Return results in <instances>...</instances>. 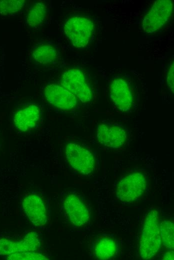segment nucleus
I'll list each match as a JSON object with an SVG mask.
<instances>
[{"label":"nucleus","mask_w":174,"mask_h":260,"mask_svg":"<svg viewBox=\"0 0 174 260\" xmlns=\"http://www.w3.org/2000/svg\"><path fill=\"white\" fill-rule=\"evenodd\" d=\"M66 158L72 167L84 174H91L95 169L96 161L92 153L82 146L68 142L66 146Z\"/></svg>","instance_id":"obj_4"},{"label":"nucleus","mask_w":174,"mask_h":260,"mask_svg":"<svg viewBox=\"0 0 174 260\" xmlns=\"http://www.w3.org/2000/svg\"><path fill=\"white\" fill-rule=\"evenodd\" d=\"M173 8L174 2L172 0L155 1L143 18L144 31L152 34L162 28L171 18Z\"/></svg>","instance_id":"obj_3"},{"label":"nucleus","mask_w":174,"mask_h":260,"mask_svg":"<svg viewBox=\"0 0 174 260\" xmlns=\"http://www.w3.org/2000/svg\"><path fill=\"white\" fill-rule=\"evenodd\" d=\"M24 4V0H0V14L4 16L14 14L21 10Z\"/></svg>","instance_id":"obj_18"},{"label":"nucleus","mask_w":174,"mask_h":260,"mask_svg":"<svg viewBox=\"0 0 174 260\" xmlns=\"http://www.w3.org/2000/svg\"><path fill=\"white\" fill-rule=\"evenodd\" d=\"M40 246V240L37 234L30 232L24 238L18 241V252H34Z\"/></svg>","instance_id":"obj_17"},{"label":"nucleus","mask_w":174,"mask_h":260,"mask_svg":"<svg viewBox=\"0 0 174 260\" xmlns=\"http://www.w3.org/2000/svg\"><path fill=\"white\" fill-rule=\"evenodd\" d=\"M18 252V241L0 239V255L8 256Z\"/></svg>","instance_id":"obj_20"},{"label":"nucleus","mask_w":174,"mask_h":260,"mask_svg":"<svg viewBox=\"0 0 174 260\" xmlns=\"http://www.w3.org/2000/svg\"><path fill=\"white\" fill-rule=\"evenodd\" d=\"M32 58L34 62L40 65L54 63L57 59L58 52L55 47L50 44H41L32 50Z\"/></svg>","instance_id":"obj_14"},{"label":"nucleus","mask_w":174,"mask_h":260,"mask_svg":"<svg viewBox=\"0 0 174 260\" xmlns=\"http://www.w3.org/2000/svg\"><path fill=\"white\" fill-rule=\"evenodd\" d=\"M94 30L93 22L88 18L74 16L65 22L64 33L72 45L78 48L86 46L89 43Z\"/></svg>","instance_id":"obj_2"},{"label":"nucleus","mask_w":174,"mask_h":260,"mask_svg":"<svg viewBox=\"0 0 174 260\" xmlns=\"http://www.w3.org/2000/svg\"><path fill=\"white\" fill-rule=\"evenodd\" d=\"M99 142L106 147L118 148L125 143L127 135L122 128L106 124H100L96 130Z\"/></svg>","instance_id":"obj_10"},{"label":"nucleus","mask_w":174,"mask_h":260,"mask_svg":"<svg viewBox=\"0 0 174 260\" xmlns=\"http://www.w3.org/2000/svg\"><path fill=\"white\" fill-rule=\"evenodd\" d=\"M173 61L170 63L167 74V83L170 90L174 94V66Z\"/></svg>","instance_id":"obj_21"},{"label":"nucleus","mask_w":174,"mask_h":260,"mask_svg":"<svg viewBox=\"0 0 174 260\" xmlns=\"http://www.w3.org/2000/svg\"><path fill=\"white\" fill-rule=\"evenodd\" d=\"M44 96L48 102L58 108L68 110L74 108L77 104L76 96L62 86L48 85L44 89Z\"/></svg>","instance_id":"obj_8"},{"label":"nucleus","mask_w":174,"mask_h":260,"mask_svg":"<svg viewBox=\"0 0 174 260\" xmlns=\"http://www.w3.org/2000/svg\"><path fill=\"white\" fill-rule=\"evenodd\" d=\"M63 206L74 226H82L89 221L88 210L84 202L76 194L66 195L63 200Z\"/></svg>","instance_id":"obj_7"},{"label":"nucleus","mask_w":174,"mask_h":260,"mask_svg":"<svg viewBox=\"0 0 174 260\" xmlns=\"http://www.w3.org/2000/svg\"><path fill=\"white\" fill-rule=\"evenodd\" d=\"M22 208L34 225L40 226L46 224L47 216L45 204L38 195L31 194L26 196L22 200Z\"/></svg>","instance_id":"obj_9"},{"label":"nucleus","mask_w":174,"mask_h":260,"mask_svg":"<svg viewBox=\"0 0 174 260\" xmlns=\"http://www.w3.org/2000/svg\"><path fill=\"white\" fill-rule=\"evenodd\" d=\"M162 260H174V251H169L166 252L162 256Z\"/></svg>","instance_id":"obj_22"},{"label":"nucleus","mask_w":174,"mask_h":260,"mask_svg":"<svg viewBox=\"0 0 174 260\" xmlns=\"http://www.w3.org/2000/svg\"><path fill=\"white\" fill-rule=\"evenodd\" d=\"M162 244L158 212L150 210L146 215L141 232L139 254L144 260L154 258Z\"/></svg>","instance_id":"obj_1"},{"label":"nucleus","mask_w":174,"mask_h":260,"mask_svg":"<svg viewBox=\"0 0 174 260\" xmlns=\"http://www.w3.org/2000/svg\"><path fill=\"white\" fill-rule=\"evenodd\" d=\"M61 84L82 102H87L92 100V90L80 70L71 69L66 71L62 76Z\"/></svg>","instance_id":"obj_6"},{"label":"nucleus","mask_w":174,"mask_h":260,"mask_svg":"<svg viewBox=\"0 0 174 260\" xmlns=\"http://www.w3.org/2000/svg\"><path fill=\"white\" fill-rule=\"evenodd\" d=\"M110 95L114 105L119 110L128 112L133 102L132 93L128 82L122 78L116 79L110 86Z\"/></svg>","instance_id":"obj_11"},{"label":"nucleus","mask_w":174,"mask_h":260,"mask_svg":"<svg viewBox=\"0 0 174 260\" xmlns=\"http://www.w3.org/2000/svg\"><path fill=\"white\" fill-rule=\"evenodd\" d=\"M46 10L42 2H36L30 10L26 16V24L31 27L41 25L46 17Z\"/></svg>","instance_id":"obj_15"},{"label":"nucleus","mask_w":174,"mask_h":260,"mask_svg":"<svg viewBox=\"0 0 174 260\" xmlns=\"http://www.w3.org/2000/svg\"><path fill=\"white\" fill-rule=\"evenodd\" d=\"M162 242L168 250L174 248V225L173 222L164 220L160 222Z\"/></svg>","instance_id":"obj_16"},{"label":"nucleus","mask_w":174,"mask_h":260,"mask_svg":"<svg viewBox=\"0 0 174 260\" xmlns=\"http://www.w3.org/2000/svg\"><path fill=\"white\" fill-rule=\"evenodd\" d=\"M40 118V108L34 104H30L16 111L13 120L17 129L25 132L34 128Z\"/></svg>","instance_id":"obj_12"},{"label":"nucleus","mask_w":174,"mask_h":260,"mask_svg":"<svg viewBox=\"0 0 174 260\" xmlns=\"http://www.w3.org/2000/svg\"><path fill=\"white\" fill-rule=\"evenodd\" d=\"M11 260H49L44 255L34 252H16L7 256Z\"/></svg>","instance_id":"obj_19"},{"label":"nucleus","mask_w":174,"mask_h":260,"mask_svg":"<svg viewBox=\"0 0 174 260\" xmlns=\"http://www.w3.org/2000/svg\"><path fill=\"white\" fill-rule=\"evenodd\" d=\"M146 186V176L140 172H134L124 177L116 188L117 198L122 202L136 200L144 192Z\"/></svg>","instance_id":"obj_5"},{"label":"nucleus","mask_w":174,"mask_h":260,"mask_svg":"<svg viewBox=\"0 0 174 260\" xmlns=\"http://www.w3.org/2000/svg\"><path fill=\"white\" fill-rule=\"evenodd\" d=\"M116 240L109 237H102L98 239L93 247L94 256L99 260L111 259L118 252Z\"/></svg>","instance_id":"obj_13"}]
</instances>
